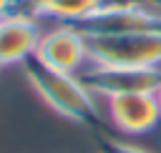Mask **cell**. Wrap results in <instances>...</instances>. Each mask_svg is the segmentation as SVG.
Returning <instances> with one entry per match:
<instances>
[{
    "instance_id": "cell-1",
    "label": "cell",
    "mask_w": 161,
    "mask_h": 153,
    "mask_svg": "<svg viewBox=\"0 0 161 153\" xmlns=\"http://www.w3.org/2000/svg\"><path fill=\"white\" fill-rule=\"evenodd\" d=\"M23 70H25V78L30 80V85L38 90V95L53 110H58L60 115H65L80 125H88L93 130L101 128V113L96 108L93 93L83 85V80L78 75L53 70L35 58L25 60Z\"/></svg>"
},
{
    "instance_id": "cell-2",
    "label": "cell",
    "mask_w": 161,
    "mask_h": 153,
    "mask_svg": "<svg viewBox=\"0 0 161 153\" xmlns=\"http://www.w3.org/2000/svg\"><path fill=\"white\" fill-rule=\"evenodd\" d=\"M88 55L96 65L161 68V35H88Z\"/></svg>"
},
{
    "instance_id": "cell-3",
    "label": "cell",
    "mask_w": 161,
    "mask_h": 153,
    "mask_svg": "<svg viewBox=\"0 0 161 153\" xmlns=\"http://www.w3.org/2000/svg\"><path fill=\"white\" fill-rule=\"evenodd\" d=\"M78 28L88 35H161V10L146 3H106Z\"/></svg>"
},
{
    "instance_id": "cell-4",
    "label": "cell",
    "mask_w": 161,
    "mask_h": 153,
    "mask_svg": "<svg viewBox=\"0 0 161 153\" xmlns=\"http://www.w3.org/2000/svg\"><path fill=\"white\" fill-rule=\"evenodd\" d=\"M33 58L40 60L43 65L53 68V70L80 75L91 65L88 38L78 25L60 23L53 30H45L40 35V43H38V50Z\"/></svg>"
},
{
    "instance_id": "cell-5",
    "label": "cell",
    "mask_w": 161,
    "mask_h": 153,
    "mask_svg": "<svg viewBox=\"0 0 161 153\" xmlns=\"http://www.w3.org/2000/svg\"><path fill=\"white\" fill-rule=\"evenodd\" d=\"M78 78L93 95L103 98L123 93H156L161 85V68H126V65L91 63Z\"/></svg>"
},
{
    "instance_id": "cell-6",
    "label": "cell",
    "mask_w": 161,
    "mask_h": 153,
    "mask_svg": "<svg viewBox=\"0 0 161 153\" xmlns=\"http://www.w3.org/2000/svg\"><path fill=\"white\" fill-rule=\"evenodd\" d=\"M108 118L111 123L131 135L153 130L161 120V105L156 100V93H123L106 98Z\"/></svg>"
},
{
    "instance_id": "cell-7",
    "label": "cell",
    "mask_w": 161,
    "mask_h": 153,
    "mask_svg": "<svg viewBox=\"0 0 161 153\" xmlns=\"http://www.w3.org/2000/svg\"><path fill=\"white\" fill-rule=\"evenodd\" d=\"M40 25L33 15L15 10L0 20V68L5 65H23L30 60L40 43Z\"/></svg>"
},
{
    "instance_id": "cell-8",
    "label": "cell",
    "mask_w": 161,
    "mask_h": 153,
    "mask_svg": "<svg viewBox=\"0 0 161 153\" xmlns=\"http://www.w3.org/2000/svg\"><path fill=\"white\" fill-rule=\"evenodd\" d=\"M18 5H23L20 10L33 18H53L58 23L80 25L103 8L106 0H18Z\"/></svg>"
},
{
    "instance_id": "cell-9",
    "label": "cell",
    "mask_w": 161,
    "mask_h": 153,
    "mask_svg": "<svg viewBox=\"0 0 161 153\" xmlns=\"http://www.w3.org/2000/svg\"><path fill=\"white\" fill-rule=\"evenodd\" d=\"M93 140H96V153H148V150H143V148H138V145H131V143H123V140L111 138V135L103 133L101 128L96 130Z\"/></svg>"
},
{
    "instance_id": "cell-10",
    "label": "cell",
    "mask_w": 161,
    "mask_h": 153,
    "mask_svg": "<svg viewBox=\"0 0 161 153\" xmlns=\"http://www.w3.org/2000/svg\"><path fill=\"white\" fill-rule=\"evenodd\" d=\"M18 10V0H0V20Z\"/></svg>"
},
{
    "instance_id": "cell-11",
    "label": "cell",
    "mask_w": 161,
    "mask_h": 153,
    "mask_svg": "<svg viewBox=\"0 0 161 153\" xmlns=\"http://www.w3.org/2000/svg\"><path fill=\"white\" fill-rule=\"evenodd\" d=\"M146 5L153 8V10H161V0H146Z\"/></svg>"
},
{
    "instance_id": "cell-12",
    "label": "cell",
    "mask_w": 161,
    "mask_h": 153,
    "mask_svg": "<svg viewBox=\"0 0 161 153\" xmlns=\"http://www.w3.org/2000/svg\"><path fill=\"white\" fill-rule=\"evenodd\" d=\"M156 100H158V105H161V85H158V90H156Z\"/></svg>"
}]
</instances>
